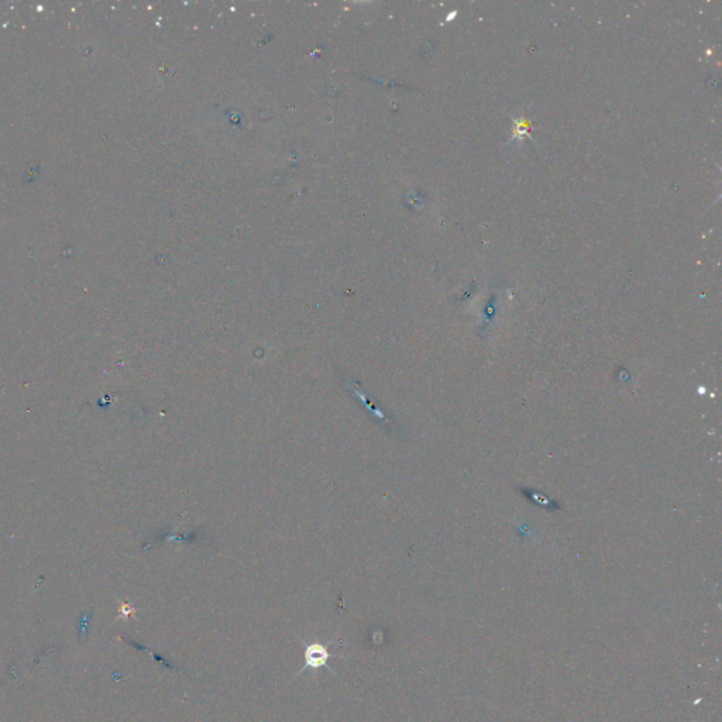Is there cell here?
<instances>
[{"mask_svg":"<svg viewBox=\"0 0 722 722\" xmlns=\"http://www.w3.org/2000/svg\"><path fill=\"white\" fill-rule=\"evenodd\" d=\"M305 666L301 669V673L305 671L307 669H320V667H327L330 671H333V669L329 666V659H330V652L327 649V646L322 645V644H308L305 646Z\"/></svg>","mask_w":722,"mask_h":722,"instance_id":"obj_1","label":"cell"}]
</instances>
